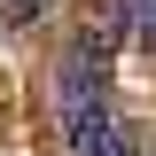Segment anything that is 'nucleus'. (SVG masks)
<instances>
[{"mask_svg":"<svg viewBox=\"0 0 156 156\" xmlns=\"http://www.w3.org/2000/svg\"><path fill=\"white\" fill-rule=\"evenodd\" d=\"M55 101H62V140H70V156H94L101 140L117 133V109H109V55H101V39H70Z\"/></svg>","mask_w":156,"mask_h":156,"instance_id":"f257e3e1","label":"nucleus"},{"mask_svg":"<svg viewBox=\"0 0 156 156\" xmlns=\"http://www.w3.org/2000/svg\"><path fill=\"white\" fill-rule=\"evenodd\" d=\"M0 16L23 31V23H39V16H47V0H0Z\"/></svg>","mask_w":156,"mask_h":156,"instance_id":"f03ea898","label":"nucleus"},{"mask_svg":"<svg viewBox=\"0 0 156 156\" xmlns=\"http://www.w3.org/2000/svg\"><path fill=\"white\" fill-rule=\"evenodd\" d=\"M94 156H140V140H133V125H117V133H109V140H101V148H94Z\"/></svg>","mask_w":156,"mask_h":156,"instance_id":"7ed1b4c3","label":"nucleus"},{"mask_svg":"<svg viewBox=\"0 0 156 156\" xmlns=\"http://www.w3.org/2000/svg\"><path fill=\"white\" fill-rule=\"evenodd\" d=\"M125 8H133V16H140V31L156 39V0H125Z\"/></svg>","mask_w":156,"mask_h":156,"instance_id":"20e7f679","label":"nucleus"}]
</instances>
